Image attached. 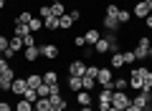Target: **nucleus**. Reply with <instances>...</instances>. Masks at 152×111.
<instances>
[{
  "label": "nucleus",
  "instance_id": "1",
  "mask_svg": "<svg viewBox=\"0 0 152 111\" xmlns=\"http://www.w3.org/2000/svg\"><path fill=\"white\" fill-rule=\"evenodd\" d=\"M134 56H137V61L152 58V43H150V38H147V36L137 38V48H134Z\"/></svg>",
  "mask_w": 152,
  "mask_h": 111
},
{
  "label": "nucleus",
  "instance_id": "2",
  "mask_svg": "<svg viewBox=\"0 0 152 111\" xmlns=\"http://www.w3.org/2000/svg\"><path fill=\"white\" fill-rule=\"evenodd\" d=\"M150 68H145V66H140V68H132V73H129V86L134 91H142L145 89V73Z\"/></svg>",
  "mask_w": 152,
  "mask_h": 111
},
{
  "label": "nucleus",
  "instance_id": "3",
  "mask_svg": "<svg viewBox=\"0 0 152 111\" xmlns=\"http://www.w3.org/2000/svg\"><path fill=\"white\" fill-rule=\"evenodd\" d=\"M132 104H134V106H140V109H145V111H152V94H150L147 89L137 91V96L132 99Z\"/></svg>",
  "mask_w": 152,
  "mask_h": 111
},
{
  "label": "nucleus",
  "instance_id": "4",
  "mask_svg": "<svg viewBox=\"0 0 152 111\" xmlns=\"http://www.w3.org/2000/svg\"><path fill=\"white\" fill-rule=\"evenodd\" d=\"M129 104H132V96H127L124 91H114V94H112V106H114V109H122V111H124Z\"/></svg>",
  "mask_w": 152,
  "mask_h": 111
},
{
  "label": "nucleus",
  "instance_id": "5",
  "mask_svg": "<svg viewBox=\"0 0 152 111\" xmlns=\"http://www.w3.org/2000/svg\"><path fill=\"white\" fill-rule=\"evenodd\" d=\"M112 94H114V91L112 89H109V86H102V91H99V111H107L109 109V106H112Z\"/></svg>",
  "mask_w": 152,
  "mask_h": 111
},
{
  "label": "nucleus",
  "instance_id": "6",
  "mask_svg": "<svg viewBox=\"0 0 152 111\" xmlns=\"http://www.w3.org/2000/svg\"><path fill=\"white\" fill-rule=\"evenodd\" d=\"M114 81V73H112V68L109 66H104V68H99V76H96V83H102V86H109ZM112 89V86H109Z\"/></svg>",
  "mask_w": 152,
  "mask_h": 111
},
{
  "label": "nucleus",
  "instance_id": "7",
  "mask_svg": "<svg viewBox=\"0 0 152 111\" xmlns=\"http://www.w3.org/2000/svg\"><path fill=\"white\" fill-rule=\"evenodd\" d=\"M58 46L56 43H46V46H41V56L43 58H48V61H53V58H58Z\"/></svg>",
  "mask_w": 152,
  "mask_h": 111
},
{
  "label": "nucleus",
  "instance_id": "8",
  "mask_svg": "<svg viewBox=\"0 0 152 111\" xmlns=\"http://www.w3.org/2000/svg\"><path fill=\"white\" fill-rule=\"evenodd\" d=\"M26 89H28L26 78H20V76H15V78H13V83H10V91H13L15 96H23V94H26Z\"/></svg>",
  "mask_w": 152,
  "mask_h": 111
},
{
  "label": "nucleus",
  "instance_id": "9",
  "mask_svg": "<svg viewBox=\"0 0 152 111\" xmlns=\"http://www.w3.org/2000/svg\"><path fill=\"white\" fill-rule=\"evenodd\" d=\"M119 25H122V23L117 20L114 15H104V30H107V33H117Z\"/></svg>",
  "mask_w": 152,
  "mask_h": 111
},
{
  "label": "nucleus",
  "instance_id": "10",
  "mask_svg": "<svg viewBox=\"0 0 152 111\" xmlns=\"http://www.w3.org/2000/svg\"><path fill=\"white\" fill-rule=\"evenodd\" d=\"M69 73L71 76H84L86 73V63H84V61H74V63L69 66Z\"/></svg>",
  "mask_w": 152,
  "mask_h": 111
},
{
  "label": "nucleus",
  "instance_id": "11",
  "mask_svg": "<svg viewBox=\"0 0 152 111\" xmlns=\"http://www.w3.org/2000/svg\"><path fill=\"white\" fill-rule=\"evenodd\" d=\"M38 56H41V46H31V48H26V53H23V58H26L28 63H33Z\"/></svg>",
  "mask_w": 152,
  "mask_h": 111
},
{
  "label": "nucleus",
  "instance_id": "12",
  "mask_svg": "<svg viewBox=\"0 0 152 111\" xmlns=\"http://www.w3.org/2000/svg\"><path fill=\"white\" fill-rule=\"evenodd\" d=\"M76 104L79 106H91V91H79V94H76Z\"/></svg>",
  "mask_w": 152,
  "mask_h": 111
},
{
  "label": "nucleus",
  "instance_id": "13",
  "mask_svg": "<svg viewBox=\"0 0 152 111\" xmlns=\"http://www.w3.org/2000/svg\"><path fill=\"white\" fill-rule=\"evenodd\" d=\"M124 66V58H122V51H117V53H112V58H109V68H122Z\"/></svg>",
  "mask_w": 152,
  "mask_h": 111
},
{
  "label": "nucleus",
  "instance_id": "14",
  "mask_svg": "<svg viewBox=\"0 0 152 111\" xmlns=\"http://www.w3.org/2000/svg\"><path fill=\"white\" fill-rule=\"evenodd\" d=\"M132 15H137V18H142V20H145V18L150 15V8H147L145 3H142V0H140V3H137V5H134V10H132Z\"/></svg>",
  "mask_w": 152,
  "mask_h": 111
},
{
  "label": "nucleus",
  "instance_id": "15",
  "mask_svg": "<svg viewBox=\"0 0 152 111\" xmlns=\"http://www.w3.org/2000/svg\"><path fill=\"white\" fill-rule=\"evenodd\" d=\"M84 38H86V46H96V41L102 38V33H99L96 28H91V30H86V33H84Z\"/></svg>",
  "mask_w": 152,
  "mask_h": 111
},
{
  "label": "nucleus",
  "instance_id": "16",
  "mask_svg": "<svg viewBox=\"0 0 152 111\" xmlns=\"http://www.w3.org/2000/svg\"><path fill=\"white\" fill-rule=\"evenodd\" d=\"M94 51H96V53H112V46H109V41L102 36V38L96 41V46H94Z\"/></svg>",
  "mask_w": 152,
  "mask_h": 111
},
{
  "label": "nucleus",
  "instance_id": "17",
  "mask_svg": "<svg viewBox=\"0 0 152 111\" xmlns=\"http://www.w3.org/2000/svg\"><path fill=\"white\" fill-rule=\"evenodd\" d=\"M26 83H28V89H38V86L43 83V76H36V73H28V76H26Z\"/></svg>",
  "mask_w": 152,
  "mask_h": 111
},
{
  "label": "nucleus",
  "instance_id": "18",
  "mask_svg": "<svg viewBox=\"0 0 152 111\" xmlns=\"http://www.w3.org/2000/svg\"><path fill=\"white\" fill-rule=\"evenodd\" d=\"M69 89L74 91V94H79V91L84 89V83H81V76H69Z\"/></svg>",
  "mask_w": 152,
  "mask_h": 111
},
{
  "label": "nucleus",
  "instance_id": "19",
  "mask_svg": "<svg viewBox=\"0 0 152 111\" xmlns=\"http://www.w3.org/2000/svg\"><path fill=\"white\" fill-rule=\"evenodd\" d=\"M43 83H46V86H56V83H58L56 71H46V73H43Z\"/></svg>",
  "mask_w": 152,
  "mask_h": 111
},
{
  "label": "nucleus",
  "instance_id": "20",
  "mask_svg": "<svg viewBox=\"0 0 152 111\" xmlns=\"http://www.w3.org/2000/svg\"><path fill=\"white\" fill-rule=\"evenodd\" d=\"M109 86H112V91H124L127 86H129V81H127V78H114Z\"/></svg>",
  "mask_w": 152,
  "mask_h": 111
},
{
  "label": "nucleus",
  "instance_id": "21",
  "mask_svg": "<svg viewBox=\"0 0 152 111\" xmlns=\"http://www.w3.org/2000/svg\"><path fill=\"white\" fill-rule=\"evenodd\" d=\"M74 18H71V13H66V15H61L58 18V28H64V30H66V28H71V25H74Z\"/></svg>",
  "mask_w": 152,
  "mask_h": 111
},
{
  "label": "nucleus",
  "instance_id": "22",
  "mask_svg": "<svg viewBox=\"0 0 152 111\" xmlns=\"http://www.w3.org/2000/svg\"><path fill=\"white\" fill-rule=\"evenodd\" d=\"M51 15H56V18L66 15V8H64V3H51Z\"/></svg>",
  "mask_w": 152,
  "mask_h": 111
},
{
  "label": "nucleus",
  "instance_id": "23",
  "mask_svg": "<svg viewBox=\"0 0 152 111\" xmlns=\"http://www.w3.org/2000/svg\"><path fill=\"white\" fill-rule=\"evenodd\" d=\"M33 106H36V111H51V99H38Z\"/></svg>",
  "mask_w": 152,
  "mask_h": 111
},
{
  "label": "nucleus",
  "instance_id": "24",
  "mask_svg": "<svg viewBox=\"0 0 152 111\" xmlns=\"http://www.w3.org/2000/svg\"><path fill=\"white\" fill-rule=\"evenodd\" d=\"M13 111H33V104H31V101H26V99L20 96V101L15 104V109H13Z\"/></svg>",
  "mask_w": 152,
  "mask_h": 111
},
{
  "label": "nucleus",
  "instance_id": "25",
  "mask_svg": "<svg viewBox=\"0 0 152 111\" xmlns=\"http://www.w3.org/2000/svg\"><path fill=\"white\" fill-rule=\"evenodd\" d=\"M117 20L124 25V23H129V20H132V13H129V10H124V8H119V13H117Z\"/></svg>",
  "mask_w": 152,
  "mask_h": 111
},
{
  "label": "nucleus",
  "instance_id": "26",
  "mask_svg": "<svg viewBox=\"0 0 152 111\" xmlns=\"http://www.w3.org/2000/svg\"><path fill=\"white\" fill-rule=\"evenodd\" d=\"M43 28H46V30H56V28H58V18H56V15L46 18V20H43Z\"/></svg>",
  "mask_w": 152,
  "mask_h": 111
},
{
  "label": "nucleus",
  "instance_id": "27",
  "mask_svg": "<svg viewBox=\"0 0 152 111\" xmlns=\"http://www.w3.org/2000/svg\"><path fill=\"white\" fill-rule=\"evenodd\" d=\"M31 20H33V15L28 10H23V13H18V15H15V23H23V25H28Z\"/></svg>",
  "mask_w": 152,
  "mask_h": 111
},
{
  "label": "nucleus",
  "instance_id": "28",
  "mask_svg": "<svg viewBox=\"0 0 152 111\" xmlns=\"http://www.w3.org/2000/svg\"><path fill=\"white\" fill-rule=\"evenodd\" d=\"M122 58H124V66H132L137 61V56H134V51H122Z\"/></svg>",
  "mask_w": 152,
  "mask_h": 111
},
{
  "label": "nucleus",
  "instance_id": "29",
  "mask_svg": "<svg viewBox=\"0 0 152 111\" xmlns=\"http://www.w3.org/2000/svg\"><path fill=\"white\" fill-rule=\"evenodd\" d=\"M81 83H84V91H91L94 86H96V78H91V76H81Z\"/></svg>",
  "mask_w": 152,
  "mask_h": 111
},
{
  "label": "nucleus",
  "instance_id": "30",
  "mask_svg": "<svg viewBox=\"0 0 152 111\" xmlns=\"http://www.w3.org/2000/svg\"><path fill=\"white\" fill-rule=\"evenodd\" d=\"M15 36H20V38L31 36V28H28V25H23V23H15Z\"/></svg>",
  "mask_w": 152,
  "mask_h": 111
},
{
  "label": "nucleus",
  "instance_id": "31",
  "mask_svg": "<svg viewBox=\"0 0 152 111\" xmlns=\"http://www.w3.org/2000/svg\"><path fill=\"white\" fill-rule=\"evenodd\" d=\"M10 48H13L15 53L20 51V48H26V46H23V38H20V36H13V38H10Z\"/></svg>",
  "mask_w": 152,
  "mask_h": 111
},
{
  "label": "nucleus",
  "instance_id": "32",
  "mask_svg": "<svg viewBox=\"0 0 152 111\" xmlns=\"http://www.w3.org/2000/svg\"><path fill=\"white\" fill-rule=\"evenodd\" d=\"M23 99H26V101H31V104H36V101H38V91H36V89H26Z\"/></svg>",
  "mask_w": 152,
  "mask_h": 111
},
{
  "label": "nucleus",
  "instance_id": "33",
  "mask_svg": "<svg viewBox=\"0 0 152 111\" xmlns=\"http://www.w3.org/2000/svg\"><path fill=\"white\" fill-rule=\"evenodd\" d=\"M28 28H31V33H38L41 28H43V20H41V18H33V20L28 23Z\"/></svg>",
  "mask_w": 152,
  "mask_h": 111
},
{
  "label": "nucleus",
  "instance_id": "34",
  "mask_svg": "<svg viewBox=\"0 0 152 111\" xmlns=\"http://www.w3.org/2000/svg\"><path fill=\"white\" fill-rule=\"evenodd\" d=\"M36 91H38V99H48V94H51V89H48L46 83H41Z\"/></svg>",
  "mask_w": 152,
  "mask_h": 111
},
{
  "label": "nucleus",
  "instance_id": "35",
  "mask_svg": "<svg viewBox=\"0 0 152 111\" xmlns=\"http://www.w3.org/2000/svg\"><path fill=\"white\" fill-rule=\"evenodd\" d=\"M38 15H41V20H46V18H51V5H43L41 10H38Z\"/></svg>",
  "mask_w": 152,
  "mask_h": 111
},
{
  "label": "nucleus",
  "instance_id": "36",
  "mask_svg": "<svg viewBox=\"0 0 152 111\" xmlns=\"http://www.w3.org/2000/svg\"><path fill=\"white\" fill-rule=\"evenodd\" d=\"M84 76H91V78H96V76H99V68H96V66H86V73H84Z\"/></svg>",
  "mask_w": 152,
  "mask_h": 111
},
{
  "label": "nucleus",
  "instance_id": "37",
  "mask_svg": "<svg viewBox=\"0 0 152 111\" xmlns=\"http://www.w3.org/2000/svg\"><path fill=\"white\" fill-rule=\"evenodd\" d=\"M145 89L152 91V71H147V73H145Z\"/></svg>",
  "mask_w": 152,
  "mask_h": 111
},
{
  "label": "nucleus",
  "instance_id": "38",
  "mask_svg": "<svg viewBox=\"0 0 152 111\" xmlns=\"http://www.w3.org/2000/svg\"><path fill=\"white\" fill-rule=\"evenodd\" d=\"M3 58H5V61H10V58H15V51H13V48L8 46L5 51H3Z\"/></svg>",
  "mask_w": 152,
  "mask_h": 111
},
{
  "label": "nucleus",
  "instance_id": "39",
  "mask_svg": "<svg viewBox=\"0 0 152 111\" xmlns=\"http://www.w3.org/2000/svg\"><path fill=\"white\" fill-rule=\"evenodd\" d=\"M74 46L76 48H84V46H86V38H84V36H76L74 38Z\"/></svg>",
  "mask_w": 152,
  "mask_h": 111
},
{
  "label": "nucleus",
  "instance_id": "40",
  "mask_svg": "<svg viewBox=\"0 0 152 111\" xmlns=\"http://www.w3.org/2000/svg\"><path fill=\"white\" fill-rule=\"evenodd\" d=\"M23 46H26V48L36 46V38H33V36H26V38H23Z\"/></svg>",
  "mask_w": 152,
  "mask_h": 111
},
{
  "label": "nucleus",
  "instance_id": "41",
  "mask_svg": "<svg viewBox=\"0 0 152 111\" xmlns=\"http://www.w3.org/2000/svg\"><path fill=\"white\" fill-rule=\"evenodd\" d=\"M117 13H119V8L114 5V3H112V5H107V15H114V18H117Z\"/></svg>",
  "mask_w": 152,
  "mask_h": 111
},
{
  "label": "nucleus",
  "instance_id": "42",
  "mask_svg": "<svg viewBox=\"0 0 152 111\" xmlns=\"http://www.w3.org/2000/svg\"><path fill=\"white\" fill-rule=\"evenodd\" d=\"M8 46H10V41H8V38H5V36H0V53L5 51V48H8Z\"/></svg>",
  "mask_w": 152,
  "mask_h": 111
},
{
  "label": "nucleus",
  "instance_id": "43",
  "mask_svg": "<svg viewBox=\"0 0 152 111\" xmlns=\"http://www.w3.org/2000/svg\"><path fill=\"white\" fill-rule=\"evenodd\" d=\"M5 68H10V61H5V58H0V73H3V71Z\"/></svg>",
  "mask_w": 152,
  "mask_h": 111
},
{
  "label": "nucleus",
  "instance_id": "44",
  "mask_svg": "<svg viewBox=\"0 0 152 111\" xmlns=\"http://www.w3.org/2000/svg\"><path fill=\"white\" fill-rule=\"evenodd\" d=\"M0 111H13V106L8 101H0Z\"/></svg>",
  "mask_w": 152,
  "mask_h": 111
},
{
  "label": "nucleus",
  "instance_id": "45",
  "mask_svg": "<svg viewBox=\"0 0 152 111\" xmlns=\"http://www.w3.org/2000/svg\"><path fill=\"white\" fill-rule=\"evenodd\" d=\"M124 111H145V109H140V106H134V104H129V106H127Z\"/></svg>",
  "mask_w": 152,
  "mask_h": 111
},
{
  "label": "nucleus",
  "instance_id": "46",
  "mask_svg": "<svg viewBox=\"0 0 152 111\" xmlns=\"http://www.w3.org/2000/svg\"><path fill=\"white\" fill-rule=\"evenodd\" d=\"M145 23H147V28H150V30H152V13H150V15H147V18H145Z\"/></svg>",
  "mask_w": 152,
  "mask_h": 111
},
{
  "label": "nucleus",
  "instance_id": "47",
  "mask_svg": "<svg viewBox=\"0 0 152 111\" xmlns=\"http://www.w3.org/2000/svg\"><path fill=\"white\" fill-rule=\"evenodd\" d=\"M76 111H94L91 106H81V109H76Z\"/></svg>",
  "mask_w": 152,
  "mask_h": 111
},
{
  "label": "nucleus",
  "instance_id": "48",
  "mask_svg": "<svg viewBox=\"0 0 152 111\" xmlns=\"http://www.w3.org/2000/svg\"><path fill=\"white\" fill-rule=\"evenodd\" d=\"M107 111H122V109H114V106H109V109Z\"/></svg>",
  "mask_w": 152,
  "mask_h": 111
},
{
  "label": "nucleus",
  "instance_id": "49",
  "mask_svg": "<svg viewBox=\"0 0 152 111\" xmlns=\"http://www.w3.org/2000/svg\"><path fill=\"white\" fill-rule=\"evenodd\" d=\"M3 8H5V0H0V10H3Z\"/></svg>",
  "mask_w": 152,
  "mask_h": 111
},
{
  "label": "nucleus",
  "instance_id": "50",
  "mask_svg": "<svg viewBox=\"0 0 152 111\" xmlns=\"http://www.w3.org/2000/svg\"><path fill=\"white\" fill-rule=\"evenodd\" d=\"M142 3H145V5H150V3H152V0H142Z\"/></svg>",
  "mask_w": 152,
  "mask_h": 111
},
{
  "label": "nucleus",
  "instance_id": "51",
  "mask_svg": "<svg viewBox=\"0 0 152 111\" xmlns=\"http://www.w3.org/2000/svg\"><path fill=\"white\" fill-rule=\"evenodd\" d=\"M147 38H150V43H152V33H150V36H147Z\"/></svg>",
  "mask_w": 152,
  "mask_h": 111
}]
</instances>
